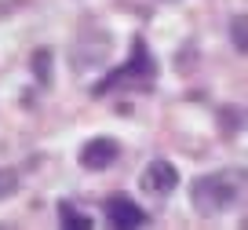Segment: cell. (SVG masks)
<instances>
[{
    "mask_svg": "<svg viewBox=\"0 0 248 230\" xmlns=\"http://www.w3.org/2000/svg\"><path fill=\"white\" fill-rule=\"evenodd\" d=\"M15 190H18V172L15 168H0V201L11 197Z\"/></svg>",
    "mask_w": 248,
    "mask_h": 230,
    "instance_id": "30bf717a",
    "label": "cell"
},
{
    "mask_svg": "<svg viewBox=\"0 0 248 230\" xmlns=\"http://www.w3.org/2000/svg\"><path fill=\"white\" fill-rule=\"evenodd\" d=\"M230 40H233V48H237V51H245V48H248V18H245V15H233V22H230Z\"/></svg>",
    "mask_w": 248,
    "mask_h": 230,
    "instance_id": "52a82bcc",
    "label": "cell"
},
{
    "mask_svg": "<svg viewBox=\"0 0 248 230\" xmlns=\"http://www.w3.org/2000/svg\"><path fill=\"white\" fill-rule=\"evenodd\" d=\"M179 186V168L171 161H164V157H157V161H150L146 168H142V190L146 194H157V197H168L171 190Z\"/></svg>",
    "mask_w": 248,
    "mask_h": 230,
    "instance_id": "277c9868",
    "label": "cell"
},
{
    "mask_svg": "<svg viewBox=\"0 0 248 230\" xmlns=\"http://www.w3.org/2000/svg\"><path fill=\"white\" fill-rule=\"evenodd\" d=\"M121 157V143L109 135H99V139H88L84 150H80V164H84L88 172H102L109 168V164Z\"/></svg>",
    "mask_w": 248,
    "mask_h": 230,
    "instance_id": "5b68a950",
    "label": "cell"
},
{
    "mask_svg": "<svg viewBox=\"0 0 248 230\" xmlns=\"http://www.w3.org/2000/svg\"><path fill=\"white\" fill-rule=\"evenodd\" d=\"M154 77H157V62H154V55H150L146 40H142V37H135V40H132V59L124 62L121 69H113V73H109L106 81H99V84L92 88V95L99 99V95L113 92V88L132 84V81H142V84H150Z\"/></svg>",
    "mask_w": 248,
    "mask_h": 230,
    "instance_id": "7a4b0ae2",
    "label": "cell"
},
{
    "mask_svg": "<svg viewBox=\"0 0 248 230\" xmlns=\"http://www.w3.org/2000/svg\"><path fill=\"white\" fill-rule=\"evenodd\" d=\"M102 208H106V223L117 230H135V227H146L150 223V212H142L128 194H109Z\"/></svg>",
    "mask_w": 248,
    "mask_h": 230,
    "instance_id": "3957f363",
    "label": "cell"
},
{
    "mask_svg": "<svg viewBox=\"0 0 248 230\" xmlns=\"http://www.w3.org/2000/svg\"><path fill=\"white\" fill-rule=\"evenodd\" d=\"M223 131H226V135H233V131H241V128H245V110H241V106H226L223 110Z\"/></svg>",
    "mask_w": 248,
    "mask_h": 230,
    "instance_id": "ba28073f",
    "label": "cell"
},
{
    "mask_svg": "<svg viewBox=\"0 0 248 230\" xmlns=\"http://www.w3.org/2000/svg\"><path fill=\"white\" fill-rule=\"evenodd\" d=\"M59 223H62L66 230H92V227H95L92 215H84L80 208H73L70 201H62V205H59Z\"/></svg>",
    "mask_w": 248,
    "mask_h": 230,
    "instance_id": "8992f818",
    "label": "cell"
},
{
    "mask_svg": "<svg viewBox=\"0 0 248 230\" xmlns=\"http://www.w3.org/2000/svg\"><path fill=\"white\" fill-rule=\"evenodd\" d=\"M33 69H37L40 84H47V81H51V51H47V48H40V51L33 55Z\"/></svg>",
    "mask_w": 248,
    "mask_h": 230,
    "instance_id": "9c48e42d",
    "label": "cell"
},
{
    "mask_svg": "<svg viewBox=\"0 0 248 230\" xmlns=\"http://www.w3.org/2000/svg\"><path fill=\"white\" fill-rule=\"evenodd\" d=\"M245 194V168H226V172H212L190 183V201L201 215H219L226 208H233Z\"/></svg>",
    "mask_w": 248,
    "mask_h": 230,
    "instance_id": "6da1fadb",
    "label": "cell"
}]
</instances>
